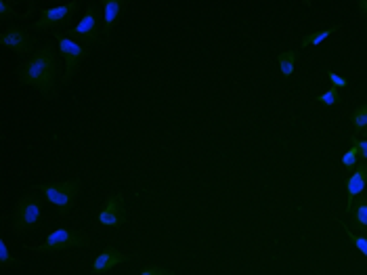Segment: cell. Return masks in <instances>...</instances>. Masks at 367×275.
Segmentation results:
<instances>
[{"label":"cell","mask_w":367,"mask_h":275,"mask_svg":"<svg viewBox=\"0 0 367 275\" xmlns=\"http://www.w3.org/2000/svg\"><path fill=\"white\" fill-rule=\"evenodd\" d=\"M61 69L59 59L51 44H40L19 67V80L34 90H38L44 99L55 101L59 97L61 84Z\"/></svg>","instance_id":"cell-1"},{"label":"cell","mask_w":367,"mask_h":275,"mask_svg":"<svg viewBox=\"0 0 367 275\" xmlns=\"http://www.w3.org/2000/svg\"><path fill=\"white\" fill-rule=\"evenodd\" d=\"M84 187L86 185H84L82 179H67V181L40 183L36 187V192L40 194L42 202L53 206L57 210V215L63 219V217H67L76 208L80 196L84 194Z\"/></svg>","instance_id":"cell-2"},{"label":"cell","mask_w":367,"mask_h":275,"mask_svg":"<svg viewBox=\"0 0 367 275\" xmlns=\"http://www.w3.org/2000/svg\"><path fill=\"white\" fill-rule=\"evenodd\" d=\"M42 223H44L42 202L32 192L25 194L23 198H19L17 204L11 210V225H8V229L15 236H21V234H29V232L40 229Z\"/></svg>","instance_id":"cell-3"},{"label":"cell","mask_w":367,"mask_h":275,"mask_svg":"<svg viewBox=\"0 0 367 275\" xmlns=\"http://www.w3.org/2000/svg\"><path fill=\"white\" fill-rule=\"evenodd\" d=\"M91 234L82 232V229H69V227H57L53 229L44 242H40L38 246H32L29 250L34 255H57L63 250H72V248H84L91 244Z\"/></svg>","instance_id":"cell-4"},{"label":"cell","mask_w":367,"mask_h":275,"mask_svg":"<svg viewBox=\"0 0 367 275\" xmlns=\"http://www.w3.org/2000/svg\"><path fill=\"white\" fill-rule=\"evenodd\" d=\"M57 44H59L61 59L65 63V69H63V76H61V84H69L78 76L82 63L86 61L88 46L84 42H80L78 38H74L69 32H59L57 34Z\"/></svg>","instance_id":"cell-5"},{"label":"cell","mask_w":367,"mask_h":275,"mask_svg":"<svg viewBox=\"0 0 367 275\" xmlns=\"http://www.w3.org/2000/svg\"><path fill=\"white\" fill-rule=\"evenodd\" d=\"M80 11V2L78 0H69L65 4L59 6H48L42 8L38 19L32 23V32H51L57 27H63L72 21V17Z\"/></svg>","instance_id":"cell-6"},{"label":"cell","mask_w":367,"mask_h":275,"mask_svg":"<svg viewBox=\"0 0 367 275\" xmlns=\"http://www.w3.org/2000/svg\"><path fill=\"white\" fill-rule=\"evenodd\" d=\"M69 34L74 38H78L80 42H84L86 46L97 44V42H101L105 38V34H103V19H99L95 2H86L84 4V15H82V19L78 21V25Z\"/></svg>","instance_id":"cell-7"},{"label":"cell","mask_w":367,"mask_h":275,"mask_svg":"<svg viewBox=\"0 0 367 275\" xmlns=\"http://www.w3.org/2000/svg\"><path fill=\"white\" fill-rule=\"evenodd\" d=\"M97 221L101 227L105 229H120L126 223V215H124V194L120 189H114L107 194L103 208L97 215Z\"/></svg>","instance_id":"cell-8"},{"label":"cell","mask_w":367,"mask_h":275,"mask_svg":"<svg viewBox=\"0 0 367 275\" xmlns=\"http://www.w3.org/2000/svg\"><path fill=\"white\" fill-rule=\"evenodd\" d=\"M347 185V215L351 213L353 204L357 202V198L363 196L367 187V162H359L357 168L353 170V175L347 177L345 181Z\"/></svg>","instance_id":"cell-9"},{"label":"cell","mask_w":367,"mask_h":275,"mask_svg":"<svg viewBox=\"0 0 367 275\" xmlns=\"http://www.w3.org/2000/svg\"><path fill=\"white\" fill-rule=\"evenodd\" d=\"M29 40H32V36L25 29H21L19 25H8L0 32V44L4 48L15 51L17 55L29 53Z\"/></svg>","instance_id":"cell-10"},{"label":"cell","mask_w":367,"mask_h":275,"mask_svg":"<svg viewBox=\"0 0 367 275\" xmlns=\"http://www.w3.org/2000/svg\"><path fill=\"white\" fill-rule=\"evenodd\" d=\"M128 259V255L124 250H118V248H105L103 253H99L93 261V275H103L107 271H114L116 267L124 265Z\"/></svg>","instance_id":"cell-11"},{"label":"cell","mask_w":367,"mask_h":275,"mask_svg":"<svg viewBox=\"0 0 367 275\" xmlns=\"http://www.w3.org/2000/svg\"><path fill=\"white\" fill-rule=\"evenodd\" d=\"M128 6V0H101V13H103V34L105 38L112 36L114 27L120 21V15Z\"/></svg>","instance_id":"cell-12"},{"label":"cell","mask_w":367,"mask_h":275,"mask_svg":"<svg viewBox=\"0 0 367 275\" xmlns=\"http://www.w3.org/2000/svg\"><path fill=\"white\" fill-rule=\"evenodd\" d=\"M347 217H351L353 225H355L357 229H361V232H363V236H367V196L366 194H363L361 198H357V202L353 204V208H351V213H349Z\"/></svg>","instance_id":"cell-13"},{"label":"cell","mask_w":367,"mask_h":275,"mask_svg":"<svg viewBox=\"0 0 367 275\" xmlns=\"http://www.w3.org/2000/svg\"><path fill=\"white\" fill-rule=\"evenodd\" d=\"M298 55L300 51L298 48H290V51H283L277 55V63H279V72L283 78H290L294 74V67H296V61H298Z\"/></svg>","instance_id":"cell-14"},{"label":"cell","mask_w":367,"mask_h":275,"mask_svg":"<svg viewBox=\"0 0 367 275\" xmlns=\"http://www.w3.org/2000/svg\"><path fill=\"white\" fill-rule=\"evenodd\" d=\"M351 124H353V128H355V133H357V137L359 135H366L367 130V101L366 103H361V105H357L353 112H351Z\"/></svg>","instance_id":"cell-15"},{"label":"cell","mask_w":367,"mask_h":275,"mask_svg":"<svg viewBox=\"0 0 367 275\" xmlns=\"http://www.w3.org/2000/svg\"><path fill=\"white\" fill-rule=\"evenodd\" d=\"M336 32V27H328V29H319V32H311V34H307L305 38H302V42H300V48H307V46H319V44H323L332 34Z\"/></svg>","instance_id":"cell-16"},{"label":"cell","mask_w":367,"mask_h":275,"mask_svg":"<svg viewBox=\"0 0 367 275\" xmlns=\"http://www.w3.org/2000/svg\"><path fill=\"white\" fill-rule=\"evenodd\" d=\"M0 267L2 269H8V267H21V261L8 250V244H6V240L2 238L0 240Z\"/></svg>","instance_id":"cell-17"},{"label":"cell","mask_w":367,"mask_h":275,"mask_svg":"<svg viewBox=\"0 0 367 275\" xmlns=\"http://www.w3.org/2000/svg\"><path fill=\"white\" fill-rule=\"evenodd\" d=\"M317 103H321L326 107H336L340 103V88L330 84L321 95H317Z\"/></svg>","instance_id":"cell-18"},{"label":"cell","mask_w":367,"mask_h":275,"mask_svg":"<svg viewBox=\"0 0 367 275\" xmlns=\"http://www.w3.org/2000/svg\"><path fill=\"white\" fill-rule=\"evenodd\" d=\"M15 17H19L17 2L15 0H0V19L8 21V19H15Z\"/></svg>","instance_id":"cell-19"},{"label":"cell","mask_w":367,"mask_h":275,"mask_svg":"<svg viewBox=\"0 0 367 275\" xmlns=\"http://www.w3.org/2000/svg\"><path fill=\"white\" fill-rule=\"evenodd\" d=\"M345 232H347V236H349V240L353 242V246L363 255L367 259V236H357L355 232H351V227L349 225H345Z\"/></svg>","instance_id":"cell-20"},{"label":"cell","mask_w":367,"mask_h":275,"mask_svg":"<svg viewBox=\"0 0 367 275\" xmlns=\"http://www.w3.org/2000/svg\"><path fill=\"white\" fill-rule=\"evenodd\" d=\"M357 164H359V149L355 145H351V149L342 154V166L347 170H355Z\"/></svg>","instance_id":"cell-21"},{"label":"cell","mask_w":367,"mask_h":275,"mask_svg":"<svg viewBox=\"0 0 367 275\" xmlns=\"http://www.w3.org/2000/svg\"><path fill=\"white\" fill-rule=\"evenodd\" d=\"M326 74H328V80H330V84H332V86H336V88H347V86H349V78H345V76L336 74L334 69H328Z\"/></svg>","instance_id":"cell-22"},{"label":"cell","mask_w":367,"mask_h":275,"mask_svg":"<svg viewBox=\"0 0 367 275\" xmlns=\"http://www.w3.org/2000/svg\"><path fill=\"white\" fill-rule=\"evenodd\" d=\"M351 141H353V145L359 149V158L363 160V162H367V139H361V137H351Z\"/></svg>","instance_id":"cell-23"},{"label":"cell","mask_w":367,"mask_h":275,"mask_svg":"<svg viewBox=\"0 0 367 275\" xmlns=\"http://www.w3.org/2000/svg\"><path fill=\"white\" fill-rule=\"evenodd\" d=\"M139 275H173V271L166 269V267H162V265H149V267H145Z\"/></svg>","instance_id":"cell-24"},{"label":"cell","mask_w":367,"mask_h":275,"mask_svg":"<svg viewBox=\"0 0 367 275\" xmlns=\"http://www.w3.org/2000/svg\"><path fill=\"white\" fill-rule=\"evenodd\" d=\"M357 8H359L361 17H366L367 19V0H357Z\"/></svg>","instance_id":"cell-25"},{"label":"cell","mask_w":367,"mask_h":275,"mask_svg":"<svg viewBox=\"0 0 367 275\" xmlns=\"http://www.w3.org/2000/svg\"><path fill=\"white\" fill-rule=\"evenodd\" d=\"M59 275H69V274H59Z\"/></svg>","instance_id":"cell-26"},{"label":"cell","mask_w":367,"mask_h":275,"mask_svg":"<svg viewBox=\"0 0 367 275\" xmlns=\"http://www.w3.org/2000/svg\"><path fill=\"white\" fill-rule=\"evenodd\" d=\"M366 137H367V130H366Z\"/></svg>","instance_id":"cell-27"}]
</instances>
